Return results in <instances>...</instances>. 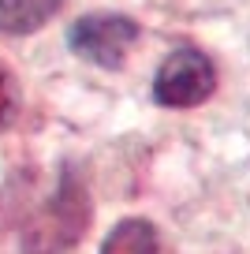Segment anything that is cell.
I'll return each instance as SVG.
<instances>
[{
	"label": "cell",
	"instance_id": "6da1fadb",
	"mask_svg": "<svg viewBox=\"0 0 250 254\" xmlns=\"http://www.w3.org/2000/svg\"><path fill=\"white\" fill-rule=\"evenodd\" d=\"M90 221H94V209H90L86 183H82L78 168L67 161L60 168V183H56L53 198L23 224L19 247H23V254H67L86 236Z\"/></svg>",
	"mask_w": 250,
	"mask_h": 254
},
{
	"label": "cell",
	"instance_id": "7a4b0ae2",
	"mask_svg": "<svg viewBox=\"0 0 250 254\" xmlns=\"http://www.w3.org/2000/svg\"><path fill=\"white\" fill-rule=\"evenodd\" d=\"M217 90V67L198 49H176L153 75V97L164 109H194Z\"/></svg>",
	"mask_w": 250,
	"mask_h": 254
},
{
	"label": "cell",
	"instance_id": "3957f363",
	"mask_svg": "<svg viewBox=\"0 0 250 254\" xmlns=\"http://www.w3.org/2000/svg\"><path fill=\"white\" fill-rule=\"evenodd\" d=\"M138 23L127 15H112V11H94V15L75 19L67 30V45L75 56L97 64V67H120L131 45L138 41Z\"/></svg>",
	"mask_w": 250,
	"mask_h": 254
},
{
	"label": "cell",
	"instance_id": "277c9868",
	"mask_svg": "<svg viewBox=\"0 0 250 254\" xmlns=\"http://www.w3.org/2000/svg\"><path fill=\"white\" fill-rule=\"evenodd\" d=\"M63 0H0V34H34L60 11Z\"/></svg>",
	"mask_w": 250,
	"mask_h": 254
},
{
	"label": "cell",
	"instance_id": "5b68a950",
	"mask_svg": "<svg viewBox=\"0 0 250 254\" xmlns=\"http://www.w3.org/2000/svg\"><path fill=\"white\" fill-rule=\"evenodd\" d=\"M101 254H161V239L157 228L142 217H127L105 236Z\"/></svg>",
	"mask_w": 250,
	"mask_h": 254
},
{
	"label": "cell",
	"instance_id": "8992f818",
	"mask_svg": "<svg viewBox=\"0 0 250 254\" xmlns=\"http://www.w3.org/2000/svg\"><path fill=\"white\" fill-rule=\"evenodd\" d=\"M19 116V86L4 67H0V127H8Z\"/></svg>",
	"mask_w": 250,
	"mask_h": 254
}]
</instances>
